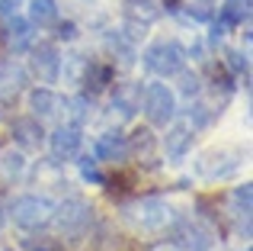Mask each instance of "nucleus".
<instances>
[{
  "label": "nucleus",
  "instance_id": "obj_1",
  "mask_svg": "<svg viewBox=\"0 0 253 251\" xmlns=\"http://www.w3.org/2000/svg\"><path fill=\"white\" fill-rule=\"evenodd\" d=\"M144 68L157 77H176L179 71L186 68V49L176 42V39H157L144 49L141 55Z\"/></svg>",
  "mask_w": 253,
  "mask_h": 251
},
{
  "label": "nucleus",
  "instance_id": "obj_2",
  "mask_svg": "<svg viewBox=\"0 0 253 251\" xmlns=\"http://www.w3.org/2000/svg\"><path fill=\"white\" fill-rule=\"evenodd\" d=\"M125 219L138 229V232H164L173 222V206L157 196H144L125 206Z\"/></svg>",
  "mask_w": 253,
  "mask_h": 251
},
{
  "label": "nucleus",
  "instance_id": "obj_3",
  "mask_svg": "<svg viewBox=\"0 0 253 251\" xmlns=\"http://www.w3.org/2000/svg\"><path fill=\"white\" fill-rule=\"evenodd\" d=\"M51 209L55 203L48 196H39V193H23L10 203V219L13 226L26 229V232H36V229H45L51 219Z\"/></svg>",
  "mask_w": 253,
  "mask_h": 251
},
{
  "label": "nucleus",
  "instance_id": "obj_4",
  "mask_svg": "<svg viewBox=\"0 0 253 251\" xmlns=\"http://www.w3.org/2000/svg\"><path fill=\"white\" fill-rule=\"evenodd\" d=\"M244 164V151L241 148H211L205 155H199L196 161V174L202 181H224V177L237 174Z\"/></svg>",
  "mask_w": 253,
  "mask_h": 251
},
{
  "label": "nucleus",
  "instance_id": "obj_5",
  "mask_svg": "<svg viewBox=\"0 0 253 251\" xmlns=\"http://www.w3.org/2000/svg\"><path fill=\"white\" fill-rule=\"evenodd\" d=\"M93 219V209L86 206L84 200H77V196H71V200L58 203L55 209H51V226L58 229V235H64V239H71V235H81L86 226H90Z\"/></svg>",
  "mask_w": 253,
  "mask_h": 251
},
{
  "label": "nucleus",
  "instance_id": "obj_6",
  "mask_svg": "<svg viewBox=\"0 0 253 251\" xmlns=\"http://www.w3.org/2000/svg\"><path fill=\"white\" fill-rule=\"evenodd\" d=\"M141 107L151 126H170L176 120V94L167 84H151L141 94Z\"/></svg>",
  "mask_w": 253,
  "mask_h": 251
},
{
  "label": "nucleus",
  "instance_id": "obj_7",
  "mask_svg": "<svg viewBox=\"0 0 253 251\" xmlns=\"http://www.w3.org/2000/svg\"><path fill=\"white\" fill-rule=\"evenodd\" d=\"M215 229L205 219H186L176 226V248L179 251H209L215 245Z\"/></svg>",
  "mask_w": 253,
  "mask_h": 251
},
{
  "label": "nucleus",
  "instance_id": "obj_8",
  "mask_svg": "<svg viewBox=\"0 0 253 251\" xmlns=\"http://www.w3.org/2000/svg\"><path fill=\"white\" fill-rule=\"evenodd\" d=\"M29 49H32V74L42 84H55L61 77V52H58V45L39 42V45H29Z\"/></svg>",
  "mask_w": 253,
  "mask_h": 251
},
{
  "label": "nucleus",
  "instance_id": "obj_9",
  "mask_svg": "<svg viewBox=\"0 0 253 251\" xmlns=\"http://www.w3.org/2000/svg\"><path fill=\"white\" fill-rule=\"evenodd\" d=\"M81 145H84V135H81V126H58L55 132L48 135V148L55 155V161H71V158L81 155Z\"/></svg>",
  "mask_w": 253,
  "mask_h": 251
},
{
  "label": "nucleus",
  "instance_id": "obj_10",
  "mask_svg": "<svg viewBox=\"0 0 253 251\" xmlns=\"http://www.w3.org/2000/svg\"><path fill=\"white\" fill-rule=\"evenodd\" d=\"M29 107L36 120H61L64 110H68V100L61 94H55L51 87H36L29 94Z\"/></svg>",
  "mask_w": 253,
  "mask_h": 251
},
{
  "label": "nucleus",
  "instance_id": "obj_11",
  "mask_svg": "<svg viewBox=\"0 0 253 251\" xmlns=\"http://www.w3.org/2000/svg\"><path fill=\"white\" fill-rule=\"evenodd\" d=\"M192 123H183V120H173L170 123V129H167V135H164V155L170 158V161H183L186 155H189V148H192Z\"/></svg>",
  "mask_w": 253,
  "mask_h": 251
},
{
  "label": "nucleus",
  "instance_id": "obj_12",
  "mask_svg": "<svg viewBox=\"0 0 253 251\" xmlns=\"http://www.w3.org/2000/svg\"><path fill=\"white\" fill-rule=\"evenodd\" d=\"M93 155L99 158V161H112V164H119V161H125L128 158V138L122 135V132H103V135L96 138V145H93Z\"/></svg>",
  "mask_w": 253,
  "mask_h": 251
},
{
  "label": "nucleus",
  "instance_id": "obj_13",
  "mask_svg": "<svg viewBox=\"0 0 253 251\" xmlns=\"http://www.w3.org/2000/svg\"><path fill=\"white\" fill-rule=\"evenodd\" d=\"M26 90V68L19 62H3L0 64V100L10 103Z\"/></svg>",
  "mask_w": 253,
  "mask_h": 251
},
{
  "label": "nucleus",
  "instance_id": "obj_14",
  "mask_svg": "<svg viewBox=\"0 0 253 251\" xmlns=\"http://www.w3.org/2000/svg\"><path fill=\"white\" fill-rule=\"evenodd\" d=\"M141 94L144 90L138 84H122L112 94V113H119V120H131L141 110Z\"/></svg>",
  "mask_w": 253,
  "mask_h": 251
},
{
  "label": "nucleus",
  "instance_id": "obj_15",
  "mask_svg": "<svg viewBox=\"0 0 253 251\" xmlns=\"http://www.w3.org/2000/svg\"><path fill=\"white\" fill-rule=\"evenodd\" d=\"M3 39H6V45H10L13 52H26V49L32 45V23H29V19H23L19 13L6 16Z\"/></svg>",
  "mask_w": 253,
  "mask_h": 251
},
{
  "label": "nucleus",
  "instance_id": "obj_16",
  "mask_svg": "<svg viewBox=\"0 0 253 251\" xmlns=\"http://www.w3.org/2000/svg\"><path fill=\"white\" fill-rule=\"evenodd\" d=\"M13 135L19 138L23 148H39L45 142V132H42V120L36 116H26V120H16L13 123Z\"/></svg>",
  "mask_w": 253,
  "mask_h": 251
},
{
  "label": "nucleus",
  "instance_id": "obj_17",
  "mask_svg": "<svg viewBox=\"0 0 253 251\" xmlns=\"http://www.w3.org/2000/svg\"><path fill=\"white\" fill-rule=\"evenodd\" d=\"M26 171V155L19 148H3L0 151V181L13 184L16 177H23Z\"/></svg>",
  "mask_w": 253,
  "mask_h": 251
},
{
  "label": "nucleus",
  "instance_id": "obj_18",
  "mask_svg": "<svg viewBox=\"0 0 253 251\" xmlns=\"http://www.w3.org/2000/svg\"><path fill=\"white\" fill-rule=\"evenodd\" d=\"M218 19H224L231 29L244 26L250 19V0H224V3L218 6Z\"/></svg>",
  "mask_w": 253,
  "mask_h": 251
},
{
  "label": "nucleus",
  "instance_id": "obj_19",
  "mask_svg": "<svg viewBox=\"0 0 253 251\" xmlns=\"http://www.w3.org/2000/svg\"><path fill=\"white\" fill-rule=\"evenodd\" d=\"M250 184H244V187H237L234 193H231V203H234V219H237V229H241L244 235L250 232Z\"/></svg>",
  "mask_w": 253,
  "mask_h": 251
},
{
  "label": "nucleus",
  "instance_id": "obj_20",
  "mask_svg": "<svg viewBox=\"0 0 253 251\" xmlns=\"http://www.w3.org/2000/svg\"><path fill=\"white\" fill-rule=\"evenodd\" d=\"M29 23L32 26L58 23V3L55 0H29Z\"/></svg>",
  "mask_w": 253,
  "mask_h": 251
},
{
  "label": "nucleus",
  "instance_id": "obj_21",
  "mask_svg": "<svg viewBox=\"0 0 253 251\" xmlns=\"http://www.w3.org/2000/svg\"><path fill=\"white\" fill-rule=\"evenodd\" d=\"M86 64H90V58H84V55H68V58H61V74H64V81L84 84Z\"/></svg>",
  "mask_w": 253,
  "mask_h": 251
},
{
  "label": "nucleus",
  "instance_id": "obj_22",
  "mask_svg": "<svg viewBox=\"0 0 253 251\" xmlns=\"http://www.w3.org/2000/svg\"><path fill=\"white\" fill-rule=\"evenodd\" d=\"M109 77H112V71L106 68V64L90 62V64H86V74H84V84H86L90 90H103L106 84H109Z\"/></svg>",
  "mask_w": 253,
  "mask_h": 251
},
{
  "label": "nucleus",
  "instance_id": "obj_23",
  "mask_svg": "<svg viewBox=\"0 0 253 251\" xmlns=\"http://www.w3.org/2000/svg\"><path fill=\"white\" fill-rule=\"evenodd\" d=\"M151 148H154V138H151V132H148V129H138L135 135L128 138V155L135 151V155H144V161H148Z\"/></svg>",
  "mask_w": 253,
  "mask_h": 251
},
{
  "label": "nucleus",
  "instance_id": "obj_24",
  "mask_svg": "<svg viewBox=\"0 0 253 251\" xmlns=\"http://www.w3.org/2000/svg\"><path fill=\"white\" fill-rule=\"evenodd\" d=\"M186 13H189L192 19H199V23H209V19L215 16V0H189V3H186Z\"/></svg>",
  "mask_w": 253,
  "mask_h": 251
},
{
  "label": "nucleus",
  "instance_id": "obj_25",
  "mask_svg": "<svg viewBox=\"0 0 253 251\" xmlns=\"http://www.w3.org/2000/svg\"><path fill=\"white\" fill-rule=\"evenodd\" d=\"M179 94H183V97H199V90H202V77H199L196 74V71H179Z\"/></svg>",
  "mask_w": 253,
  "mask_h": 251
},
{
  "label": "nucleus",
  "instance_id": "obj_26",
  "mask_svg": "<svg viewBox=\"0 0 253 251\" xmlns=\"http://www.w3.org/2000/svg\"><path fill=\"white\" fill-rule=\"evenodd\" d=\"M81 171H84V181H90V184H106V177L96 171V161H90V158H84V161H81Z\"/></svg>",
  "mask_w": 253,
  "mask_h": 251
},
{
  "label": "nucleus",
  "instance_id": "obj_27",
  "mask_svg": "<svg viewBox=\"0 0 253 251\" xmlns=\"http://www.w3.org/2000/svg\"><path fill=\"white\" fill-rule=\"evenodd\" d=\"M228 68L234 71V74H247V58H244L241 52H228Z\"/></svg>",
  "mask_w": 253,
  "mask_h": 251
},
{
  "label": "nucleus",
  "instance_id": "obj_28",
  "mask_svg": "<svg viewBox=\"0 0 253 251\" xmlns=\"http://www.w3.org/2000/svg\"><path fill=\"white\" fill-rule=\"evenodd\" d=\"M19 6H23V0H0V16H13V13H19Z\"/></svg>",
  "mask_w": 253,
  "mask_h": 251
},
{
  "label": "nucleus",
  "instance_id": "obj_29",
  "mask_svg": "<svg viewBox=\"0 0 253 251\" xmlns=\"http://www.w3.org/2000/svg\"><path fill=\"white\" fill-rule=\"evenodd\" d=\"M74 36H77L74 23H61V26H58V39H74Z\"/></svg>",
  "mask_w": 253,
  "mask_h": 251
},
{
  "label": "nucleus",
  "instance_id": "obj_30",
  "mask_svg": "<svg viewBox=\"0 0 253 251\" xmlns=\"http://www.w3.org/2000/svg\"><path fill=\"white\" fill-rule=\"evenodd\" d=\"M3 226H6V213H3V206H0V232H3Z\"/></svg>",
  "mask_w": 253,
  "mask_h": 251
},
{
  "label": "nucleus",
  "instance_id": "obj_31",
  "mask_svg": "<svg viewBox=\"0 0 253 251\" xmlns=\"http://www.w3.org/2000/svg\"><path fill=\"white\" fill-rule=\"evenodd\" d=\"M3 251H10V248H3Z\"/></svg>",
  "mask_w": 253,
  "mask_h": 251
},
{
  "label": "nucleus",
  "instance_id": "obj_32",
  "mask_svg": "<svg viewBox=\"0 0 253 251\" xmlns=\"http://www.w3.org/2000/svg\"><path fill=\"white\" fill-rule=\"evenodd\" d=\"M247 251H253V248H247Z\"/></svg>",
  "mask_w": 253,
  "mask_h": 251
}]
</instances>
